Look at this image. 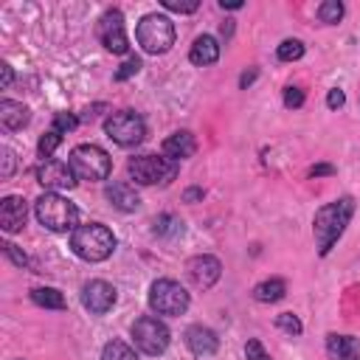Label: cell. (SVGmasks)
<instances>
[{
    "mask_svg": "<svg viewBox=\"0 0 360 360\" xmlns=\"http://www.w3.org/2000/svg\"><path fill=\"white\" fill-rule=\"evenodd\" d=\"M284 295H287L284 278H264V281H259V284L253 287V298H256L259 304H276V301H281Z\"/></svg>",
    "mask_w": 360,
    "mask_h": 360,
    "instance_id": "obj_21",
    "label": "cell"
},
{
    "mask_svg": "<svg viewBox=\"0 0 360 360\" xmlns=\"http://www.w3.org/2000/svg\"><path fill=\"white\" fill-rule=\"evenodd\" d=\"M28 219V202L20 194H8L0 200V228L6 233H20Z\"/></svg>",
    "mask_w": 360,
    "mask_h": 360,
    "instance_id": "obj_14",
    "label": "cell"
},
{
    "mask_svg": "<svg viewBox=\"0 0 360 360\" xmlns=\"http://www.w3.org/2000/svg\"><path fill=\"white\" fill-rule=\"evenodd\" d=\"M31 301L37 307H45V309H65L68 307L65 295L56 287H37V290H31Z\"/></svg>",
    "mask_w": 360,
    "mask_h": 360,
    "instance_id": "obj_23",
    "label": "cell"
},
{
    "mask_svg": "<svg viewBox=\"0 0 360 360\" xmlns=\"http://www.w3.org/2000/svg\"><path fill=\"white\" fill-rule=\"evenodd\" d=\"M183 340H186V346L191 349V354H197V357H211V354L219 349L217 332L208 329V326H202V323H191V326L186 329Z\"/></svg>",
    "mask_w": 360,
    "mask_h": 360,
    "instance_id": "obj_15",
    "label": "cell"
},
{
    "mask_svg": "<svg viewBox=\"0 0 360 360\" xmlns=\"http://www.w3.org/2000/svg\"><path fill=\"white\" fill-rule=\"evenodd\" d=\"M346 104V93L340 90V87H332L329 93H326V107L329 110H340Z\"/></svg>",
    "mask_w": 360,
    "mask_h": 360,
    "instance_id": "obj_36",
    "label": "cell"
},
{
    "mask_svg": "<svg viewBox=\"0 0 360 360\" xmlns=\"http://www.w3.org/2000/svg\"><path fill=\"white\" fill-rule=\"evenodd\" d=\"M70 250L84 259V262H104L112 256L115 250V233L101 225V222H90V225H79L70 233Z\"/></svg>",
    "mask_w": 360,
    "mask_h": 360,
    "instance_id": "obj_3",
    "label": "cell"
},
{
    "mask_svg": "<svg viewBox=\"0 0 360 360\" xmlns=\"http://www.w3.org/2000/svg\"><path fill=\"white\" fill-rule=\"evenodd\" d=\"M304 90L301 87H295V84H290V87H284V107L287 110H298L301 104H304Z\"/></svg>",
    "mask_w": 360,
    "mask_h": 360,
    "instance_id": "obj_32",
    "label": "cell"
},
{
    "mask_svg": "<svg viewBox=\"0 0 360 360\" xmlns=\"http://www.w3.org/2000/svg\"><path fill=\"white\" fill-rule=\"evenodd\" d=\"M11 79H14V73H11V65H8V62H3V65H0V87L6 90V87L11 84Z\"/></svg>",
    "mask_w": 360,
    "mask_h": 360,
    "instance_id": "obj_38",
    "label": "cell"
},
{
    "mask_svg": "<svg viewBox=\"0 0 360 360\" xmlns=\"http://www.w3.org/2000/svg\"><path fill=\"white\" fill-rule=\"evenodd\" d=\"M59 143H62V135L51 129V132H45V135L39 138V146H37V149H39V155H42L45 160H51V155H53V149H56Z\"/></svg>",
    "mask_w": 360,
    "mask_h": 360,
    "instance_id": "obj_29",
    "label": "cell"
},
{
    "mask_svg": "<svg viewBox=\"0 0 360 360\" xmlns=\"http://www.w3.org/2000/svg\"><path fill=\"white\" fill-rule=\"evenodd\" d=\"M276 56L281 62H298L304 56V42L301 39H284L278 48H276Z\"/></svg>",
    "mask_w": 360,
    "mask_h": 360,
    "instance_id": "obj_26",
    "label": "cell"
},
{
    "mask_svg": "<svg viewBox=\"0 0 360 360\" xmlns=\"http://www.w3.org/2000/svg\"><path fill=\"white\" fill-rule=\"evenodd\" d=\"M245 3L242 0H219V8H228V11H236V8H242Z\"/></svg>",
    "mask_w": 360,
    "mask_h": 360,
    "instance_id": "obj_41",
    "label": "cell"
},
{
    "mask_svg": "<svg viewBox=\"0 0 360 360\" xmlns=\"http://www.w3.org/2000/svg\"><path fill=\"white\" fill-rule=\"evenodd\" d=\"M68 163H70V169H73V174L79 180H90V183L93 180H107L110 177V169H112L110 155L101 146H96V143H79V146H73L70 155H68Z\"/></svg>",
    "mask_w": 360,
    "mask_h": 360,
    "instance_id": "obj_6",
    "label": "cell"
},
{
    "mask_svg": "<svg viewBox=\"0 0 360 360\" xmlns=\"http://www.w3.org/2000/svg\"><path fill=\"white\" fill-rule=\"evenodd\" d=\"M104 197H107L110 205H115L118 211H135V208L141 205L138 191H135L129 183H121V180L107 183V186H104Z\"/></svg>",
    "mask_w": 360,
    "mask_h": 360,
    "instance_id": "obj_18",
    "label": "cell"
},
{
    "mask_svg": "<svg viewBox=\"0 0 360 360\" xmlns=\"http://www.w3.org/2000/svg\"><path fill=\"white\" fill-rule=\"evenodd\" d=\"M329 174H335V166L332 163H315L309 169V177H329Z\"/></svg>",
    "mask_w": 360,
    "mask_h": 360,
    "instance_id": "obj_37",
    "label": "cell"
},
{
    "mask_svg": "<svg viewBox=\"0 0 360 360\" xmlns=\"http://www.w3.org/2000/svg\"><path fill=\"white\" fill-rule=\"evenodd\" d=\"M101 360H138V354H135V349H132L129 343H124V340H110V343H104V349H101Z\"/></svg>",
    "mask_w": 360,
    "mask_h": 360,
    "instance_id": "obj_24",
    "label": "cell"
},
{
    "mask_svg": "<svg viewBox=\"0 0 360 360\" xmlns=\"http://www.w3.org/2000/svg\"><path fill=\"white\" fill-rule=\"evenodd\" d=\"M186 276L197 290H211L222 276V262L217 256H211V253L191 256L186 262Z\"/></svg>",
    "mask_w": 360,
    "mask_h": 360,
    "instance_id": "obj_12",
    "label": "cell"
},
{
    "mask_svg": "<svg viewBox=\"0 0 360 360\" xmlns=\"http://www.w3.org/2000/svg\"><path fill=\"white\" fill-rule=\"evenodd\" d=\"M34 214L39 225H45L53 233H68V231L73 233L79 228V208L56 191H42L34 202Z\"/></svg>",
    "mask_w": 360,
    "mask_h": 360,
    "instance_id": "obj_2",
    "label": "cell"
},
{
    "mask_svg": "<svg viewBox=\"0 0 360 360\" xmlns=\"http://www.w3.org/2000/svg\"><path fill=\"white\" fill-rule=\"evenodd\" d=\"M0 160H3V166H0V177H3V180H8V177L14 174V166H17L14 152H11L8 146H0Z\"/></svg>",
    "mask_w": 360,
    "mask_h": 360,
    "instance_id": "obj_33",
    "label": "cell"
},
{
    "mask_svg": "<svg viewBox=\"0 0 360 360\" xmlns=\"http://www.w3.org/2000/svg\"><path fill=\"white\" fill-rule=\"evenodd\" d=\"M160 6L166 11H174V14H191L200 8V0H188V3H180V0H160Z\"/></svg>",
    "mask_w": 360,
    "mask_h": 360,
    "instance_id": "obj_30",
    "label": "cell"
},
{
    "mask_svg": "<svg viewBox=\"0 0 360 360\" xmlns=\"http://www.w3.org/2000/svg\"><path fill=\"white\" fill-rule=\"evenodd\" d=\"M135 39L143 48V53H152V56L166 53L174 45V22L166 14L152 11V14L141 17V22L135 28Z\"/></svg>",
    "mask_w": 360,
    "mask_h": 360,
    "instance_id": "obj_4",
    "label": "cell"
},
{
    "mask_svg": "<svg viewBox=\"0 0 360 360\" xmlns=\"http://www.w3.org/2000/svg\"><path fill=\"white\" fill-rule=\"evenodd\" d=\"M96 37L98 42L110 51V53H129V39H127V28H124V14L118 8H107L101 17H98V25H96Z\"/></svg>",
    "mask_w": 360,
    "mask_h": 360,
    "instance_id": "obj_10",
    "label": "cell"
},
{
    "mask_svg": "<svg viewBox=\"0 0 360 360\" xmlns=\"http://www.w3.org/2000/svg\"><path fill=\"white\" fill-rule=\"evenodd\" d=\"M202 194H205V191H202L200 186L186 188V191H183V202H197V200H202Z\"/></svg>",
    "mask_w": 360,
    "mask_h": 360,
    "instance_id": "obj_40",
    "label": "cell"
},
{
    "mask_svg": "<svg viewBox=\"0 0 360 360\" xmlns=\"http://www.w3.org/2000/svg\"><path fill=\"white\" fill-rule=\"evenodd\" d=\"M104 132H107V138H112L118 146H135V143L143 141L146 124H143V118H141L138 112H132V110H118V112H112V115L104 118Z\"/></svg>",
    "mask_w": 360,
    "mask_h": 360,
    "instance_id": "obj_9",
    "label": "cell"
},
{
    "mask_svg": "<svg viewBox=\"0 0 360 360\" xmlns=\"http://www.w3.org/2000/svg\"><path fill=\"white\" fill-rule=\"evenodd\" d=\"M129 332H132V343H135L143 354H149V357L163 354V352L169 349V340H172L169 326H166L160 318H152V315L138 318Z\"/></svg>",
    "mask_w": 360,
    "mask_h": 360,
    "instance_id": "obj_8",
    "label": "cell"
},
{
    "mask_svg": "<svg viewBox=\"0 0 360 360\" xmlns=\"http://www.w3.org/2000/svg\"><path fill=\"white\" fill-rule=\"evenodd\" d=\"M160 152L169 158V160H186V158H191L194 152H197V141H194V135L188 132V129H180V132H172L166 141H163V146H160Z\"/></svg>",
    "mask_w": 360,
    "mask_h": 360,
    "instance_id": "obj_17",
    "label": "cell"
},
{
    "mask_svg": "<svg viewBox=\"0 0 360 360\" xmlns=\"http://www.w3.org/2000/svg\"><path fill=\"white\" fill-rule=\"evenodd\" d=\"M256 76H259V70H256V68H250V70H245V73L239 76V87H242V90H248V87H250V84L256 82Z\"/></svg>",
    "mask_w": 360,
    "mask_h": 360,
    "instance_id": "obj_39",
    "label": "cell"
},
{
    "mask_svg": "<svg viewBox=\"0 0 360 360\" xmlns=\"http://www.w3.org/2000/svg\"><path fill=\"white\" fill-rule=\"evenodd\" d=\"M191 298L186 292L183 284H177L174 278H158L149 287V307L158 315H183L188 309Z\"/></svg>",
    "mask_w": 360,
    "mask_h": 360,
    "instance_id": "obj_7",
    "label": "cell"
},
{
    "mask_svg": "<svg viewBox=\"0 0 360 360\" xmlns=\"http://www.w3.org/2000/svg\"><path fill=\"white\" fill-rule=\"evenodd\" d=\"M152 233L155 236H163V239H174V236L183 233V219L177 214H160L152 222Z\"/></svg>",
    "mask_w": 360,
    "mask_h": 360,
    "instance_id": "obj_22",
    "label": "cell"
},
{
    "mask_svg": "<svg viewBox=\"0 0 360 360\" xmlns=\"http://www.w3.org/2000/svg\"><path fill=\"white\" fill-rule=\"evenodd\" d=\"M354 217V200L352 197H338L335 202H326L315 211L312 217V236L318 245V256H329L338 239L343 236L346 225Z\"/></svg>",
    "mask_w": 360,
    "mask_h": 360,
    "instance_id": "obj_1",
    "label": "cell"
},
{
    "mask_svg": "<svg viewBox=\"0 0 360 360\" xmlns=\"http://www.w3.org/2000/svg\"><path fill=\"white\" fill-rule=\"evenodd\" d=\"M326 354L329 360H360V338L354 335H326Z\"/></svg>",
    "mask_w": 360,
    "mask_h": 360,
    "instance_id": "obj_16",
    "label": "cell"
},
{
    "mask_svg": "<svg viewBox=\"0 0 360 360\" xmlns=\"http://www.w3.org/2000/svg\"><path fill=\"white\" fill-rule=\"evenodd\" d=\"M276 326H278L281 332L292 335V338H298V335L304 332L301 318H298V315H292V312H281V315H276Z\"/></svg>",
    "mask_w": 360,
    "mask_h": 360,
    "instance_id": "obj_27",
    "label": "cell"
},
{
    "mask_svg": "<svg viewBox=\"0 0 360 360\" xmlns=\"http://www.w3.org/2000/svg\"><path fill=\"white\" fill-rule=\"evenodd\" d=\"M245 357H248V360H270V354L264 352L262 340H256V338H248V343H245Z\"/></svg>",
    "mask_w": 360,
    "mask_h": 360,
    "instance_id": "obj_34",
    "label": "cell"
},
{
    "mask_svg": "<svg viewBox=\"0 0 360 360\" xmlns=\"http://www.w3.org/2000/svg\"><path fill=\"white\" fill-rule=\"evenodd\" d=\"M127 174L138 186H166L177 177V163L166 155H135L127 163Z\"/></svg>",
    "mask_w": 360,
    "mask_h": 360,
    "instance_id": "obj_5",
    "label": "cell"
},
{
    "mask_svg": "<svg viewBox=\"0 0 360 360\" xmlns=\"http://www.w3.org/2000/svg\"><path fill=\"white\" fill-rule=\"evenodd\" d=\"M115 287L104 278H93L82 287V307L90 312V315H104L115 307Z\"/></svg>",
    "mask_w": 360,
    "mask_h": 360,
    "instance_id": "obj_13",
    "label": "cell"
},
{
    "mask_svg": "<svg viewBox=\"0 0 360 360\" xmlns=\"http://www.w3.org/2000/svg\"><path fill=\"white\" fill-rule=\"evenodd\" d=\"M28 121H31V112H28L25 104L11 101V98H3L0 101V124H3V129L14 132V129H22Z\"/></svg>",
    "mask_w": 360,
    "mask_h": 360,
    "instance_id": "obj_20",
    "label": "cell"
},
{
    "mask_svg": "<svg viewBox=\"0 0 360 360\" xmlns=\"http://www.w3.org/2000/svg\"><path fill=\"white\" fill-rule=\"evenodd\" d=\"M0 248H3V253H6V256H8V259L17 264V267H28V264H31V262H28V256H25L22 250H17V245H11V242H3Z\"/></svg>",
    "mask_w": 360,
    "mask_h": 360,
    "instance_id": "obj_35",
    "label": "cell"
},
{
    "mask_svg": "<svg viewBox=\"0 0 360 360\" xmlns=\"http://www.w3.org/2000/svg\"><path fill=\"white\" fill-rule=\"evenodd\" d=\"M79 127V118L73 115V112H56L53 115V132H59V135H68V132H73Z\"/></svg>",
    "mask_w": 360,
    "mask_h": 360,
    "instance_id": "obj_28",
    "label": "cell"
},
{
    "mask_svg": "<svg viewBox=\"0 0 360 360\" xmlns=\"http://www.w3.org/2000/svg\"><path fill=\"white\" fill-rule=\"evenodd\" d=\"M138 70H141V59H138V56H127V62L115 70V76H112V79H115V82H127V79H129V76H135Z\"/></svg>",
    "mask_w": 360,
    "mask_h": 360,
    "instance_id": "obj_31",
    "label": "cell"
},
{
    "mask_svg": "<svg viewBox=\"0 0 360 360\" xmlns=\"http://www.w3.org/2000/svg\"><path fill=\"white\" fill-rule=\"evenodd\" d=\"M76 174H73V169H70V163H65V160H45V163H39L37 166V183L45 188V191H70L73 186H76Z\"/></svg>",
    "mask_w": 360,
    "mask_h": 360,
    "instance_id": "obj_11",
    "label": "cell"
},
{
    "mask_svg": "<svg viewBox=\"0 0 360 360\" xmlns=\"http://www.w3.org/2000/svg\"><path fill=\"white\" fill-rule=\"evenodd\" d=\"M343 11H346L343 3H338V0H326V3L318 6V20L326 22V25H335V22L343 20Z\"/></svg>",
    "mask_w": 360,
    "mask_h": 360,
    "instance_id": "obj_25",
    "label": "cell"
},
{
    "mask_svg": "<svg viewBox=\"0 0 360 360\" xmlns=\"http://www.w3.org/2000/svg\"><path fill=\"white\" fill-rule=\"evenodd\" d=\"M217 59H219V42H217V37H211V34L197 37L194 45H191V51H188V62L197 65V68H208Z\"/></svg>",
    "mask_w": 360,
    "mask_h": 360,
    "instance_id": "obj_19",
    "label": "cell"
}]
</instances>
